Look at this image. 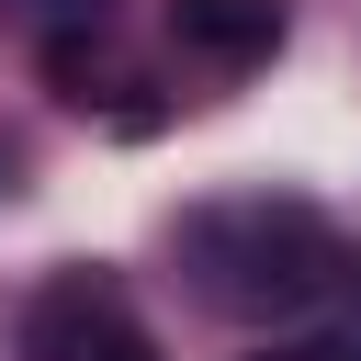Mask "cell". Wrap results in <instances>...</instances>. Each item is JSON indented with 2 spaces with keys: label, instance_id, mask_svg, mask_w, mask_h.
<instances>
[{
  "label": "cell",
  "instance_id": "6da1fadb",
  "mask_svg": "<svg viewBox=\"0 0 361 361\" xmlns=\"http://www.w3.org/2000/svg\"><path fill=\"white\" fill-rule=\"evenodd\" d=\"M180 248H192V271L226 305H271V316L282 305H316L338 282V237L305 203H214V214L180 226Z\"/></svg>",
  "mask_w": 361,
  "mask_h": 361
},
{
  "label": "cell",
  "instance_id": "7a4b0ae2",
  "mask_svg": "<svg viewBox=\"0 0 361 361\" xmlns=\"http://www.w3.org/2000/svg\"><path fill=\"white\" fill-rule=\"evenodd\" d=\"M34 361H147V338L113 316L102 282H56L45 316H34Z\"/></svg>",
  "mask_w": 361,
  "mask_h": 361
},
{
  "label": "cell",
  "instance_id": "3957f363",
  "mask_svg": "<svg viewBox=\"0 0 361 361\" xmlns=\"http://www.w3.org/2000/svg\"><path fill=\"white\" fill-rule=\"evenodd\" d=\"M169 34L214 68H259L282 45V0H169Z\"/></svg>",
  "mask_w": 361,
  "mask_h": 361
},
{
  "label": "cell",
  "instance_id": "277c9868",
  "mask_svg": "<svg viewBox=\"0 0 361 361\" xmlns=\"http://www.w3.org/2000/svg\"><path fill=\"white\" fill-rule=\"evenodd\" d=\"M259 361H282V350H259Z\"/></svg>",
  "mask_w": 361,
  "mask_h": 361
}]
</instances>
